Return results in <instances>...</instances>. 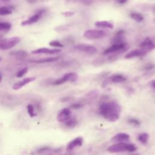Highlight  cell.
Returning <instances> with one entry per match:
<instances>
[{
	"mask_svg": "<svg viewBox=\"0 0 155 155\" xmlns=\"http://www.w3.org/2000/svg\"><path fill=\"white\" fill-rule=\"evenodd\" d=\"M60 49L57 48H40L33 50L31 51L32 54H54L61 52Z\"/></svg>",
	"mask_w": 155,
	"mask_h": 155,
	"instance_id": "obj_12",
	"label": "cell"
},
{
	"mask_svg": "<svg viewBox=\"0 0 155 155\" xmlns=\"http://www.w3.org/2000/svg\"><path fill=\"white\" fill-rule=\"evenodd\" d=\"M48 147L42 148H41V149L38 150V151L37 152H38V153H42V152H43V151H45V150H48Z\"/></svg>",
	"mask_w": 155,
	"mask_h": 155,
	"instance_id": "obj_34",
	"label": "cell"
},
{
	"mask_svg": "<svg viewBox=\"0 0 155 155\" xmlns=\"http://www.w3.org/2000/svg\"><path fill=\"white\" fill-rule=\"evenodd\" d=\"M35 79H36V78L35 77H29V78H24L22 80L15 83L12 86V88L15 90H19L21 88H22L24 86L26 85L27 84L34 81Z\"/></svg>",
	"mask_w": 155,
	"mask_h": 155,
	"instance_id": "obj_11",
	"label": "cell"
},
{
	"mask_svg": "<svg viewBox=\"0 0 155 155\" xmlns=\"http://www.w3.org/2000/svg\"><path fill=\"white\" fill-rule=\"evenodd\" d=\"M83 143V138L81 136H79L76 137L75 139L71 140L67 146V150H73V149L81 147Z\"/></svg>",
	"mask_w": 155,
	"mask_h": 155,
	"instance_id": "obj_14",
	"label": "cell"
},
{
	"mask_svg": "<svg viewBox=\"0 0 155 155\" xmlns=\"http://www.w3.org/2000/svg\"><path fill=\"white\" fill-rule=\"evenodd\" d=\"M0 61H1V58H0Z\"/></svg>",
	"mask_w": 155,
	"mask_h": 155,
	"instance_id": "obj_38",
	"label": "cell"
},
{
	"mask_svg": "<svg viewBox=\"0 0 155 155\" xmlns=\"http://www.w3.org/2000/svg\"><path fill=\"white\" fill-rule=\"evenodd\" d=\"M12 25L10 23L7 22H0V31H8L10 30Z\"/></svg>",
	"mask_w": 155,
	"mask_h": 155,
	"instance_id": "obj_24",
	"label": "cell"
},
{
	"mask_svg": "<svg viewBox=\"0 0 155 155\" xmlns=\"http://www.w3.org/2000/svg\"><path fill=\"white\" fill-rule=\"evenodd\" d=\"M27 112L30 116L31 117H34L35 113H34V107L31 104H28L27 106Z\"/></svg>",
	"mask_w": 155,
	"mask_h": 155,
	"instance_id": "obj_28",
	"label": "cell"
},
{
	"mask_svg": "<svg viewBox=\"0 0 155 155\" xmlns=\"http://www.w3.org/2000/svg\"><path fill=\"white\" fill-rule=\"evenodd\" d=\"M150 87L154 90L155 91V79L152 80L150 82Z\"/></svg>",
	"mask_w": 155,
	"mask_h": 155,
	"instance_id": "obj_32",
	"label": "cell"
},
{
	"mask_svg": "<svg viewBox=\"0 0 155 155\" xmlns=\"http://www.w3.org/2000/svg\"><path fill=\"white\" fill-rule=\"evenodd\" d=\"M57 60H58V57H50V58H46L41 59H39V60H36V61H34L33 62H35V63H37V64H42V63L52 62H54Z\"/></svg>",
	"mask_w": 155,
	"mask_h": 155,
	"instance_id": "obj_19",
	"label": "cell"
},
{
	"mask_svg": "<svg viewBox=\"0 0 155 155\" xmlns=\"http://www.w3.org/2000/svg\"><path fill=\"white\" fill-rule=\"evenodd\" d=\"M116 1H117V2L119 4H122L125 3L128 0H116Z\"/></svg>",
	"mask_w": 155,
	"mask_h": 155,
	"instance_id": "obj_35",
	"label": "cell"
},
{
	"mask_svg": "<svg viewBox=\"0 0 155 155\" xmlns=\"http://www.w3.org/2000/svg\"><path fill=\"white\" fill-rule=\"evenodd\" d=\"M20 42V38L18 36H13L5 39H0V49L7 50L15 47Z\"/></svg>",
	"mask_w": 155,
	"mask_h": 155,
	"instance_id": "obj_3",
	"label": "cell"
},
{
	"mask_svg": "<svg viewBox=\"0 0 155 155\" xmlns=\"http://www.w3.org/2000/svg\"><path fill=\"white\" fill-rule=\"evenodd\" d=\"M64 124L67 127L72 128V127H75L78 124V120L74 118L71 117L68 120L65 122Z\"/></svg>",
	"mask_w": 155,
	"mask_h": 155,
	"instance_id": "obj_25",
	"label": "cell"
},
{
	"mask_svg": "<svg viewBox=\"0 0 155 155\" xmlns=\"http://www.w3.org/2000/svg\"><path fill=\"white\" fill-rule=\"evenodd\" d=\"M61 14L65 17H71L74 14V13L73 12H64L61 13Z\"/></svg>",
	"mask_w": 155,
	"mask_h": 155,
	"instance_id": "obj_31",
	"label": "cell"
},
{
	"mask_svg": "<svg viewBox=\"0 0 155 155\" xmlns=\"http://www.w3.org/2000/svg\"><path fill=\"white\" fill-rule=\"evenodd\" d=\"M154 68V65L152 64H148L147 65H145L143 67V69L145 70H151L152 69H153Z\"/></svg>",
	"mask_w": 155,
	"mask_h": 155,
	"instance_id": "obj_30",
	"label": "cell"
},
{
	"mask_svg": "<svg viewBox=\"0 0 155 155\" xmlns=\"http://www.w3.org/2000/svg\"><path fill=\"white\" fill-rule=\"evenodd\" d=\"M137 150L134 144L120 142L114 143L107 148V151L111 153H117L123 152H134Z\"/></svg>",
	"mask_w": 155,
	"mask_h": 155,
	"instance_id": "obj_2",
	"label": "cell"
},
{
	"mask_svg": "<svg viewBox=\"0 0 155 155\" xmlns=\"http://www.w3.org/2000/svg\"><path fill=\"white\" fill-rule=\"evenodd\" d=\"M109 79L111 82L114 83H122L127 80V78L122 74H116L111 76L109 78Z\"/></svg>",
	"mask_w": 155,
	"mask_h": 155,
	"instance_id": "obj_17",
	"label": "cell"
},
{
	"mask_svg": "<svg viewBox=\"0 0 155 155\" xmlns=\"http://www.w3.org/2000/svg\"><path fill=\"white\" fill-rule=\"evenodd\" d=\"M128 122L130 124H131L132 125H134V126H139L140 125V122L139 120H137L135 118L129 119L128 120Z\"/></svg>",
	"mask_w": 155,
	"mask_h": 155,
	"instance_id": "obj_29",
	"label": "cell"
},
{
	"mask_svg": "<svg viewBox=\"0 0 155 155\" xmlns=\"http://www.w3.org/2000/svg\"><path fill=\"white\" fill-rule=\"evenodd\" d=\"M71 110L68 108L62 109L57 116V120L59 122L65 123L71 117Z\"/></svg>",
	"mask_w": 155,
	"mask_h": 155,
	"instance_id": "obj_7",
	"label": "cell"
},
{
	"mask_svg": "<svg viewBox=\"0 0 155 155\" xmlns=\"http://www.w3.org/2000/svg\"><path fill=\"white\" fill-rule=\"evenodd\" d=\"M1 81H2V76H1V74H0V82H1Z\"/></svg>",
	"mask_w": 155,
	"mask_h": 155,
	"instance_id": "obj_36",
	"label": "cell"
},
{
	"mask_svg": "<svg viewBox=\"0 0 155 155\" xmlns=\"http://www.w3.org/2000/svg\"><path fill=\"white\" fill-rule=\"evenodd\" d=\"M131 155H140L139 154H131Z\"/></svg>",
	"mask_w": 155,
	"mask_h": 155,
	"instance_id": "obj_37",
	"label": "cell"
},
{
	"mask_svg": "<svg viewBox=\"0 0 155 155\" xmlns=\"http://www.w3.org/2000/svg\"><path fill=\"white\" fill-rule=\"evenodd\" d=\"M130 135L125 133H119L115 134L111 139V141L120 143V142H125L130 139Z\"/></svg>",
	"mask_w": 155,
	"mask_h": 155,
	"instance_id": "obj_13",
	"label": "cell"
},
{
	"mask_svg": "<svg viewBox=\"0 0 155 155\" xmlns=\"http://www.w3.org/2000/svg\"><path fill=\"white\" fill-rule=\"evenodd\" d=\"M149 134L147 133H142L138 136V140L142 144H146L149 139Z\"/></svg>",
	"mask_w": 155,
	"mask_h": 155,
	"instance_id": "obj_21",
	"label": "cell"
},
{
	"mask_svg": "<svg viewBox=\"0 0 155 155\" xmlns=\"http://www.w3.org/2000/svg\"><path fill=\"white\" fill-rule=\"evenodd\" d=\"M43 13H44L43 10L38 12L37 13H36V14L32 15L31 16H30L28 19L22 21L21 22V25L25 26V25H31L33 24L36 23V22H38L40 19V18H41L42 15Z\"/></svg>",
	"mask_w": 155,
	"mask_h": 155,
	"instance_id": "obj_10",
	"label": "cell"
},
{
	"mask_svg": "<svg viewBox=\"0 0 155 155\" xmlns=\"http://www.w3.org/2000/svg\"><path fill=\"white\" fill-rule=\"evenodd\" d=\"M125 47H126V44L125 43L114 44H113L111 47H110L108 48H107L106 50H105L103 51L102 54L106 55V54L116 53V52L122 50L123 49L125 48Z\"/></svg>",
	"mask_w": 155,
	"mask_h": 155,
	"instance_id": "obj_9",
	"label": "cell"
},
{
	"mask_svg": "<svg viewBox=\"0 0 155 155\" xmlns=\"http://www.w3.org/2000/svg\"><path fill=\"white\" fill-rule=\"evenodd\" d=\"M105 36L106 33L101 30L90 29L84 33V37L87 39H99L104 38Z\"/></svg>",
	"mask_w": 155,
	"mask_h": 155,
	"instance_id": "obj_4",
	"label": "cell"
},
{
	"mask_svg": "<svg viewBox=\"0 0 155 155\" xmlns=\"http://www.w3.org/2000/svg\"><path fill=\"white\" fill-rule=\"evenodd\" d=\"M141 50L147 52L155 49V43L149 38H147L140 44Z\"/></svg>",
	"mask_w": 155,
	"mask_h": 155,
	"instance_id": "obj_8",
	"label": "cell"
},
{
	"mask_svg": "<svg viewBox=\"0 0 155 155\" xmlns=\"http://www.w3.org/2000/svg\"><path fill=\"white\" fill-rule=\"evenodd\" d=\"M82 106V105L81 104H74L71 105V107L73 108H80Z\"/></svg>",
	"mask_w": 155,
	"mask_h": 155,
	"instance_id": "obj_33",
	"label": "cell"
},
{
	"mask_svg": "<svg viewBox=\"0 0 155 155\" xmlns=\"http://www.w3.org/2000/svg\"><path fill=\"white\" fill-rule=\"evenodd\" d=\"M94 25L99 27V28H110V29H113L114 26L113 25L107 21H96L94 23Z\"/></svg>",
	"mask_w": 155,
	"mask_h": 155,
	"instance_id": "obj_18",
	"label": "cell"
},
{
	"mask_svg": "<svg viewBox=\"0 0 155 155\" xmlns=\"http://www.w3.org/2000/svg\"><path fill=\"white\" fill-rule=\"evenodd\" d=\"M49 45L51 47H60V48L64 47V45L62 44L59 41H57V40L50 41L49 42Z\"/></svg>",
	"mask_w": 155,
	"mask_h": 155,
	"instance_id": "obj_27",
	"label": "cell"
},
{
	"mask_svg": "<svg viewBox=\"0 0 155 155\" xmlns=\"http://www.w3.org/2000/svg\"><path fill=\"white\" fill-rule=\"evenodd\" d=\"M130 17L131 19L138 22H140L143 20V15L139 13L132 12L130 13Z\"/></svg>",
	"mask_w": 155,
	"mask_h": 155,
	"instance_id": "obj_20",
	"label": "cell"
},
{
	"mask_svg": "<svg viewBox=\"0 0 155 155\" xmlns=\"http://www.w3.org/2000/svg\"><path fill=\"white\" fill-rule=\"evenodd\" d=\"M74 48L78 51H81L90 54H94L97 52V48L95 47L87 44H77L75 45Z\"/></svg>",
	"mask_w": 155,
	"mask_h": 155,
	"instance_id": "obj_6",
	"label": "cell"
},
{
	"mask_svg": "<svg viewBox=\"0 0 155 155\" xmlns=\"http://www.w3.org/2000/svg\"><path fill=\"white\" fill-rule=\"evenodd\" d=\"M78 79V74L75 72H70L65 74L62 78L56 79L54 82L53 85H61L66 82H75Z\"/></svg>",
	"mask_w": 155,
	"mask_h": 155,
	"instance_id": "obj_5",
	"label": "cell"
},
{
	"mask_svg": "<svg viewBox=\"0 0 155 155\" xmlns=\"http://www.w3.org/2000/svg\"><path fill=\"white\" fill-rule=\"evenodd\" d=\"M124 30H120L118 31V32L116 34V35L113 38L111 42L114 44H122L125 43L124 41Z\"/></svg>",
	"mask_w": 155,
	"mask_h": 155,
	"instance_id": "obj_16",
	"label": "cell"
},
{
	"mask_svg": "<svg viewBox=\"0 0 155 155\" xmlns=\"http://www.w3.org/2000/svg\"><path fill=\"white\" fill-rule=\"evenodd\" d=\"M99 113L108 121L116 122L120 117L121 108L114 101L104 102L99 107Z\"/></svg>",
	"mask_w": 155,
	"mask_h": 155,
	"instance_id": "obj_1",
	"label": "cell"
},
{
	"mask_svg": "<svg viewBox=\"0 0 155 155\" xmlns=\"http://www.w3.org/2000/svg\"><path fill=\"white\" fill-rule=\"evenodd\" d=\"M28 70V67H24V68H21V70H19L16 73V78H19L22 77L24 74H25L27 73Z\"/></svg>",
	"mask_w": 155,
	"mask_h": 155,
	"instance_id": "obj_26",
	"label": "cell"
},
{
	"mask_svg": "<svg viewBox=\"0 0 155 155\" xmlns=\"http://www.w3.org/2000/svg\"><path fill=\"white\" fill-rule=\"evenodd\" d=\"M10 54L12 56H14L18 58H22V57L26 56L27 54V53L25 50H18V51L11 52Z\"/></svg>",
	"mask_w": 155,
	"mask_h": 155,
	"instance_id": "obj_22",
	"label": "cell"
},
{
	"mask_svg": "<svg viewBox=\"0 0 155 155\" xmlns=\"http://www.w3.org/2000/svg\"><path fill=\"white\" fill-rule=\"evenodd\" d=\"M12 13V10L7 7H0V15L1 16H4V15H10Z\"/></svg>",
	"mask_w": 155,
	"mask_h": 155,
	"instance_id": "obj_23",
	"label": "cell"
},
{
	"mask_svg": "<svg viewBox=\"0 0 155 155\" xmlns=\"http://www.w3.org/2000/svg\"><path fill=\"white\" fill-rule=\"evenodd\" d=\"M147 54V52L144 51L142 50H138V49H134L130 52H128L125 56V59H130L131 58H137V57H140V56H143Z\"/></svg>",
	"mask_w": 155,
	"mask_h": 155,
	"instance_id": "obj_15",
	"label": "cell"
}]
</instances>
